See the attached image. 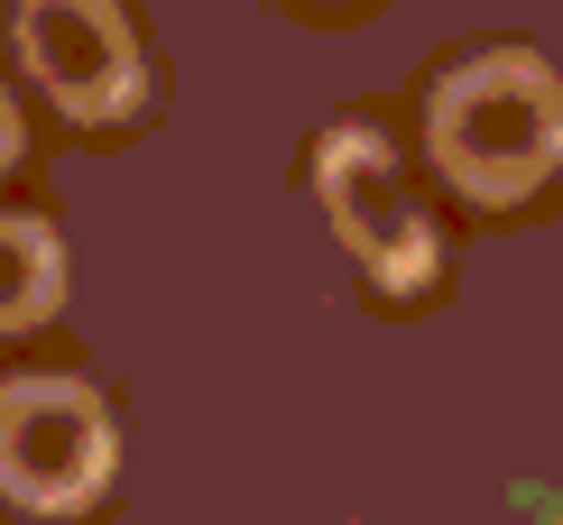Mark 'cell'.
<instances>
[{
	"label": "cell",
	"mask_w": 563,
	"mask_h": 525,
	"mask_svg": "<svg viewBox=\"0 0 563 525\" xmlns=\"http://www.w3.org/2000/svg\"><path fill=\"white\" fill-rule=\"evenodd\" d=\"M434 166L481 203H518L563 166V83L536 56H472L426 102Z\"/></svg>",
	"instance_id": "obj_1"
},
{
	"label": "cell",
	"mask_w": 563,
	"mask_h": 525,
	"mask_svg": "<svg viewBox=\"0 0 563 525\" xmlns=\"http://www.w3.org/2000/svg\"><path fill=\"white\" fill-rule=\"evenodd\" d=\"M111 480V415L84 378H10L0 388V489L37 516L84 507Z\"/></svg>",
	"instance_id": "obj_2"
},
{
	"label": "cell",
	"mask_w": 563,
	"mask_h": 525,
	"mask_svg": "<svg viewBox=\"0 0 563 525\" xmlns=\"http://www.w3.org/2000/svg\"><path fill=\"white\" fill-rule=\"evenodd\" d=\"M314 185H323V212H333L342 249L361 258L379 286H426L434 277V231L426 212L407 203V176H397V148L369 121H342L314 157Z\"/></svg>",
	"instance_id": "obj_3"
},
{
	"label": "cell",
	"mask_w": 563,
	"mask_h": 525,
	"mask_svg": "<svg viewBox=\"0 0 563 525\" xmlns=\"http://www.w3.org/2000/svg\"><path fill=\"white\" fill-rule=\"evenodd\" d=\"M19 56L75 121H121L139 102V37L121 0H19Z\"/></svg>",
	"instance_id": "obj_4"
},
{
	"label": "cell",
	"mask_w": 563,
	"mask_h": 525,
	"mask_svg": "<svg viewBox=\"0 0 563 525\" xmlns=\"http://www.w3.org/2000/svg\"><path fill=\"white\" fill-rule=\"evenodd\" d=\"M65 304V249L46 222L0 212V332H29Z\"/></svg>",
	"instance_id": "obj_5"
},
{
	"label": "cell",
	"mask_w": 563,
	"mask_h": 525,
	"mask_svg": "<svg viewBox=\"0 0 563 525\" xmlns=\"http://www.w3.org/2000/svg\"><path fill=\"white\" fill-rule=\"evenodd\" d=\"M19 157V111H10V92H0V166Z\"/></svg>",
	"instance_id": "obj_6"
}]
</instances>
